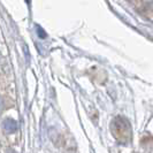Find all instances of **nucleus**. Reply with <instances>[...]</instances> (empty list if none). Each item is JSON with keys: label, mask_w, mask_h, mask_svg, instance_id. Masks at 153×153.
I'll return each mask as SVG.
<instances>
[{"label": "nucleus", "mask_w": 153, "mask_h": 153, "mask_svg": "<svg viewBox=\"0 0 153 153\" xmlns=\"http://www.w3.org/2000/svg\"><path fill=\"white\" fill-rule=\"evenodd\" d=\"M2 128H4V130L6 131L7 134H12V132H14V131L16 130L17 123H16V121L13 120V119H6V120L2 122Z\"/></svg>", "instance_id": "nucleus-1"}, {"label": "nucleus", "mask_w": 153, "mask_h": 153, "mask_svg": "<svg viewBox=\"0 0 153 153\" xmlns=\"http://www.w3.org/2000/svg\"><path fill=\"white\" fill-rule=\"evenodd\" d=\"M37 32H38L40 38H46V32L44 31V29H43L40 25H37Z\"/></svg>", "instance_id": "nucleus-2"}, {"label": "nucleus", "mask_w": 153, "mask_h": 153, "mask_svg": "<svg viewBox=\"0 0 153 153\" xmlns=\"http://www.w3.org/2000/svg\"><path fill=\"white\" fill-rule=\"evenodd\" d=\"M2 107H4V102H2V100L0 99V111L2 109Z\"/></svg>", "instance_id": "nucleus-3"}]
</instances>
